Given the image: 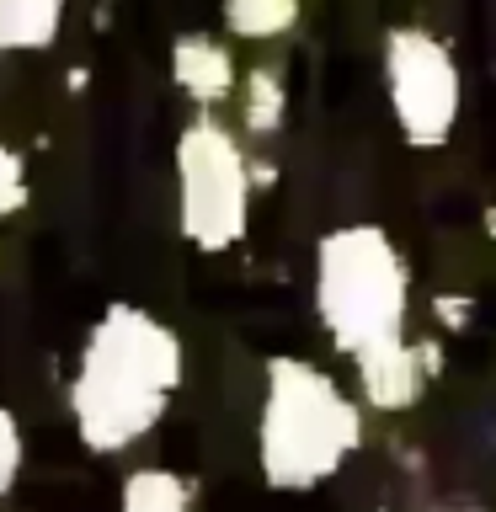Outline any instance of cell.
<instances>
[{"label":"cell","instance_id":"16","mask_svg":"<svg viewBox=\"0 0 496 512\" xmlns=\"http://www.w3.org/2000/svg\"><path fill=\"white\" fill-rule=\"evenodd\" d=\"M427 512H443V507H427Z\"/></svg>","mask_w":496,"mask_h":512},{"label":"cell","instance_id":"1","mask_svg":"<svg viewBox=\"0 0 496 512\" xmlns=\"http://www.w3.org/2000/svg\"><path fill=\"white\" fill-rule=\"evenodd\" d=\"M187 352L160 315L128 299H112L96 326L86 331L75 379H70V416L91 454H123L150 438L171 395L182 390Z\"/></svg>","mask_w":496,"mask_h":512},{"label":"cell","instance_id":"8","mask_svg":"<svg viewBox=\"0 0 496 512\" xmlns=\"http://www.w3.org/2000/svg\"><path fill=\"white\" fill-rule=\"evenodd\" d=\"M235 102H240V128H246V134H256V139L283 134V123H288V86H283L278 70H267V64L240 70Z\"/></svg>","mask_w":496,"mask_h":512},{"label":"cell","instance_id":"3","mask_svg":"<svg viewBox=\"0 0 496 512\" xmlns=\"http://www.w3.org/2000/svg\"><path fill=\"white\" fill-rule=\"evenodd\" d=\"M315 320L336 352H363L390 336H406L411 267L395 235L374 219L336 224L315 240Z\"/></svg>","mask_w":496,"mask_h":512},{"label":"cell","instance_id":"7","mask_svg":"<svg viewBox=\"0 0 496 512\" xmlns=\"http://www.w3.org/2000/svg\"><path fill=\"white\" fill-rule=\"evenodd\" d=\"M171 86L203 112L235 102L240 64L230 54V43L208 38V32H182V38L171 43Z\"/></svg>","mask_w":496,"mask_h":512},{"label":"cell","instance_id":"4","mask_svg":"<svg viewBox=\"0 0 496 512\" xmlns=\"http://www.w3.org/2000/svg\"><path fill=\"white\" fill-rule=\"evenodd\" d=\"M176 230L192 251L224 256L251 230V155L235 128L198 112L176 134Z\"/></svg>","mask_w":496,"mask_h":512},{"label":"cell","instance_id":"11","mask_svg":"<svg viewBox=\"0 0 496 512\" xmlns=\"http://www.w3.org/2000/svg\"><path fill=\"white\" fill-rule=\"evenodd\" d=\"M118 512H192V491L171 470H128L118 486Z\"/></svg>","mask_w":496,"mask_h":512},{"label":"cell","instance_id":"5","mask_svg":"<svg viewBox=\"0 0 496 512\" xmlns=\"http://www.w3.org/2000/svg\"><path fill=\"white\" fill-rule=\"evenodd\" d=\"M384 96L411 150H443L464 112V75L454 48L427 27H390L384 32Z\"/></svg>","mask_w":496,"mask_h":512},{"label":"cell","instance_id":"10","mask_svg":"<svg viewBox=\"0 0 496 512\" xmlns=\"http://www.w3.org/2000/svg\"><path fill=\"white\" fill-rule=\"evenodd\" d=\"M224 32L246 43H272L299 22V0H219Z\"/></svg>","mask_w":496,"mask_h":512},{"label":"cell","instance_id":"13","mask_svg":"<svg viewBox=\"0 0 496 512\" xmlns=\"http://www.w3.org/2000/svg\"><path fill=\"white\" fill-rule=\"evenodd\" d=\"M22 459H27V443H22V422H16V411L0 400V502L16 491V480H22Z\"/></svg>","mask_w":496,"mask_h":512},{"label":"cell","instance_id":"14","mask_svg":"<svg viewBox=\"0 0 496 512\" xmlns=\"http://www.w3.org/2000/svg\"><path fill=\"white\" fill-rule=\"evenodd\" d=\"M432 315H438L443 331H464V326H470V315H475V299H464V294H438V299H432Z\"/></svg>","mask_w":496,"mask_h":512},{"label":"cell","instance_id":"2","mask_svg":"<svg viewBox=\"0 0 496 512\" xmlns=\"http://www.w3.org/2000/svg\"><path fill=\"white\" fill-rule=\"evenodd\" d=\"M363 448V406L320 363L278 352L262 368L256 470L272 491H315Z\"/></svg>","mask_w":496,"mask_h":512},{"label":"cell","instance_id":"9","mask_svg":"<svg viewBox=\"0 0 496 512\" xmlns=\"http://www.w3.org/2000/svg\"><path fill=\"white\" fill-rule=\"evenodd\" d=\"M64 6L70 0H0V48L16 54L48 48L64 27Z\"/></svg>","mask_w":496,"mask_h":512},{"label":"cell","instance_id":"6","mask_svg":"<svg viewBox=\"0 0 496 512\" xmlns=\"http://www.w3.org/2000/svg\"><path fill=\"white\" fill-rule=\"evenodd\" d=\"M352 374H358V400L368 411L400 416L427 395L432 374H443V352L432 342H411V336H390L363 352H352Z\"/></svg>","mask_w":496,"mask_h":512},{"label":"cell","instance_id":"12","mask_svg":"<svg viewBox=\"0 0 496 512\" xmlns=\"http://www.w3.org/2000/svg\"><path fill=\"white\" fill-rule=\"evenodd\" d=\"M32 198V182H27V160L22 150H11L6 139H0V219H16Z\"/></svg>","mask_w":496,"mask_h":512},{"label":"cell","instance_id":"15","mask_svg":"<svg viewBox=\"0 0 496 512\" xmlns=\"http://www.w3.org/2000/svg\"><path fill=\"white\" fill-rule=\"evenodd\" d=\"M486 235H491V246H496V208H486Z\"/></svg>","mask_w":496,"mask_h":512}]
</instances>
